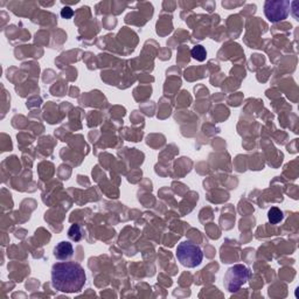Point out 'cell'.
Listing matches in <instances>:
<instances>
[{
	"label": "cell",
	"mask_w": 299,
	"mask_h": 299,
	"mask_svg": "<svg viewBox=\"0 0 299 299\" xmlns=\"http://www.w3.org/2000/svg\"><path fill=\"white\" fill-rule=\"evenodd\" d=\"M86 282V272L79 263L60 262L52 268V285L58 291L65 294L80 292Z\"/></svg>",
	"instance_id": "6da1fadb"
},
{
	"label": "cell",
	"mask_w": 299,
	"mask_h": 299,
	"mask_svg": "<svg viewBox=\"0 0 299 299\" xmlns=\"http://www.w3.org/2000/svg\"><path fill=\"white\" fill-rule=\"evenodd\" d=\"M176 256L183 267L195 268L200 266L202 260H204V252H202L200 247H198L194 243L185 241L177 247Z\"/></svg>",
	"instance_id": "7a4b0ae2"
},
{
	"label": "cell",
	"mask_w": 299,
	"mask_h": 299,
	"mask_svg": "<svg viewBox=\"0 0 299 299\" xmlns=\"http://www.w3.org/2000/svg\"><path fill=\"white\" fill-rule=\"evenodd\" d=\"M250 278V270L242 264H236L227 270L224 275L223 284L224 288L229 292H238Z\"/></svg>",
	"instance_id": "3957f363"
},
{
	"label": "cell",
	"mask_w": 299,
	"mask_h": 299,
	"mask_svg": "<svg viewBox=\"0 0 299 299\" xmlns=\"http://www.w3.org/2000/svg\"><path fill=\"white\" fill-rule=\"evenodd\" d=\"M290 6L288 0H268L264 4V14L270 23H279L288 18Z\"/></svg>",
	"instance_id": "277c9868"
},
{
	"label": "cell",
	"mask_w": 299,
	"mask_h": 299,
	"mask_svg": "<svg viewBox=\"0 0 299 299\" xmlns=\"http://www.w3.org/2000/svg\"><path fill=\"white\" fill-rule=\"evenodd\" d=\"M74 255L73 244L69 242H60L54 248V256L59 261H67Z\"/></svg>",
	"instance_id": "5b68a950"
},
{
	"label": "cell",
	"mask_w": 299,
	"mask_h": 299,
	"mask_svg": "<svg viewBox=\"0 0 299 299\" xmlns=\"http://www.w3.org/2000/svg\"><path fill=\"white\" fill-rule=\"evenodd\" d=\"M283 217H284V215H283V211L277 207L270 208L269 211H268V219H269V221L272 224L279 223L280 221L283 220Z\"/></svg>",
	"instance_id": "8992f818"
},
{
	"label": "cell",
	"mask_w": 299,
	"mask_h": 299,
	"mask_svg": "<svg viewBox=\"0 0 299 299\" xmlns=\"http://www.w3.org/2000/svg\"><path fill=\"white\" fill-rule=\"evenodd\" d=\"M191 55L193 59H195L196 61L199 62H204L207 58V52H206V48L202 46H196L191 51Z\"/></svg>",
	"instance_id": "52a82bcc"
},
{
	"label": "cell",
	"mask_w": 299,
	"mask_h": 299,
	"mask_svg": "<svg viewBox=\"0 0 299 299\" xmlns=\"http://www.w3.org/2000/svg\"><path fill=\"white\" fill-rule=\"evenodd\" d=\"M68 238L74 242L81 241V239H82V230H81L79 224H73L70 227L69 230H68Z\"/></svg>",
	"instance_id": "ba28073f"
},
{
	"label": "cell",
	"mask_w": 299,
	"mask_h": 299,
	"mask_svg": "<svg viewBox=\"0 0 299 299\" xmlns=\"http://www.w3.org/2000/svg\"><path fill=\"white\" fill-rule=\"evenodd\" d=\"M74 11L70 7H63L61 9V17L64 19H70L73 18Z\"/></svg>",
	"instance_id": "9c48e42d"
}]
</instances>
